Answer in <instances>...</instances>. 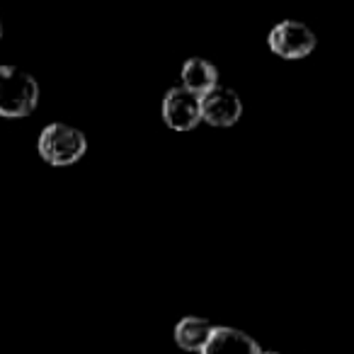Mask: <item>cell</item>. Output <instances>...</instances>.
Returning a JSON list of instances; mask_svg holds the SVG:
<instances>
[{"instance_id":"6da1fadb","label":"cell","mask_w":354,"mask_h":354,"mask_svg":"<svg viewBox=\"0 0 354 354\" xmlns=\"http://www.w3.org/2000/svg\"><path fill=\"white\" fill-rule=\"evenodd\" d=\"M39 102V85L17 66H0V117H30Z\"/></svg>"},{"instance_id":"7a4b0ae2","label":"cell","mask_w":354,"mask_h":354,"mask_svg":"<svg viewBox=\"0 0 354 354\" xmlns=\"http://www.w3.org/2000/svg\"><path fill=\"white\" fill-rule=\"evenodd\" d=\"M37 151H39L41 160H46L49 165H73L88 151V138H85V133L80 129L71 127V124L54 122L41 129Z\"/></svg>"},{"instance_id":"3957f363","label":"cell","mask_w":354,"mask_h":354,"mask_svg":"<svg viewBox=\"0 0 354 354\" xmlns=\"http://www.w3.org/2000/svg\"><path fill=\"white\" fill-rule=\"evenodd\" d=\"M267 44H270V49L279 59L296 61V59H306L315 49L318 39H315L313 30L306 27L304 22L284 20L277 27H272L270 37H267Z\"/></svg>"},{"instance_id":"277c9868","label":"cell","mask_w":354,"mask_h":354,"mask_svg":"<svg viewBox=\"0 0 354 354\" xmlns=\"http://www.w3.org/2000/svg\"><path fill=\"white\" fill-rule=\"evenodd\" d=\"M199 114L212 127H233L243 117V100L236 90L216 85L199 97Z\"/></svg>"},{"instance_id":"5b68a950","label":"cell","mask_w":354,"mask_h":354,"mask_svg":"<svg viewBox=\"0 0 354 354\" xmlns=\"http://www.w3.org/2000/svg\"><path fill=\"white\" fill-rule=\"evenodd\" d=\"M162 119L170 129L175 131H192L199 122H202V114H199V97L192 95L189 90H185L183 85L170 88L162 97Z\"/></svg>"},{"instance_id":"8992f818","label":"cell","mask_w":354,"mask_h":354,"mask_svg":"<svg viewBox=\"0 0 354 354\" xmlns=\"http://www.w3.org/2000/svg\"><path fill=\"white\" fill-rule=\"evenodd\" d=\"M199 354H262L260 344L236 328H214L209 342Z\"/></svg>"},{"instance_id":"52a82bcc","label":"cell","mask_w":354,"mask_h":354,"mask_svg":"<svg viewBox=\"0 0 354 354\" xmlns=\"http://www.w3.org/2000/svg\"><path fill=\"white\" fill-rule=\"evenodd\" d=\"M214 328H216V325H212L207 318L187 315V318H183L180 323L175 325L177 347L185 349V352H202L204 344H207L209 337H212Z\"/></svg>"},{"instance_id":"ba28073f","label":"cell","mask_w":354,"mask_h":354,"mask_svg":"<svg viewBox=\"0 0 354 354\" xmlns=\"http://www.w3.org/2000/svg\"><path fill=\"white\" fill-rule=\"evenodd\" d=\"M218 85V68L214 64H209L207 59H189L183 66V88L189 90L192 95L202 97L204 93H209L212 88Z\"/></svg>"},{"instance_id":"9c48e42d","label":"cell","mask_w":354,"mask_h":354,"mask_svg":"<svg viewBox=\"0 0 354 354\" xmlns=\"http://www.w3.org/2000/svg\"><path fill=\"white\" fill-rule=\"evenodd\" d=\"M262 354H279V352H262Z\"/></svg>"},{"instance_id":"30bf717a","label":"cell","mask_w":354,"mask_h":354,"mask_svg":"<svg viewBox=\"0 0 354 354\" xmlns=\"http://www.w3.org/2000/svg\"><path fill=\"white\" fill-rule=\"evenodd\" d=\"M0 37H3V25H0Z\"/></svg>"}]
</instances>
